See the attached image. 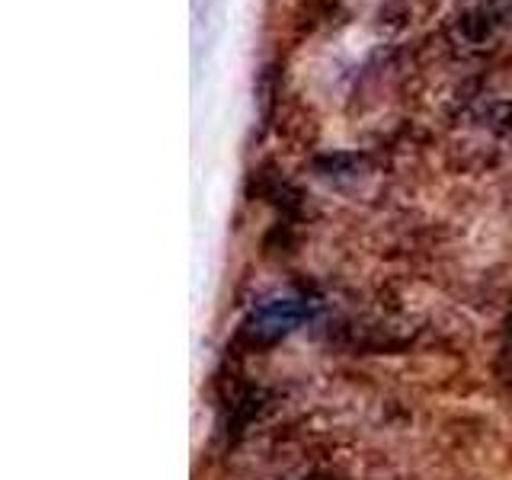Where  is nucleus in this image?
<instances>
[{
  "label": "nucleus",
  "instance_id": "nucleus-1",
  "mask_svg": "<svg viewBox=\"0 0 512 480\" xmlns=\"http://www.w3.org/2000/svg\"><path fill=\"white\" fill-rule=\"evenodd\" d=\"M314 311V304L308 298H276L266 301L260 311H253L250 317V333L260 340H279V336L292 333L301 320H308Z\"/></svg>",
  "mask_w": 512,
  "mask_h": 480
},
{
  "label": "nucleus",
  "instance_id": "nucleus-2",
  "mask_svg": "<svg viewBox=\"0 0 512 480\" xmlns=\"http://www.w3.org/2000/svg\"><path fill=\"white\" fill-rule=\"evenodd\" d=\"M228 0H192V68H202V61L212 55V48L224 29Z\"/></svg>",
  "mask_w": 512,
  "mask_h": 480
}]
</instances>
